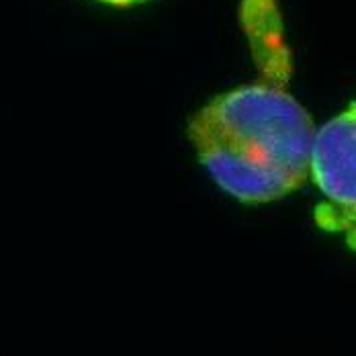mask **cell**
<instances>
[{"label":"cell","instance_id":"obj_1","mask_svg":"<svg viewBox=\"0 0 356 356\" xmlns=\"http://www.w3.org/2000/svg\"><path fill=\"white\" fill-rule=\"evenodd\" d=\"M260 78L221 92L186 125L199 164L244 205H266L307 182L316 123L289 88L293 58L277 0H244L240 10Z\"/></svg>","mask_w":356,"mask_h":356},{"label":"cell","instance_id":"obj_2","mask_svg":"<svg viewBox=\"0 0 356 356\" xmlns=\"http://www.w3.org/2000/svg\"><path fill=\"white\" fill-rule=\"evenodd\" d=\"M307 180L321 195L316 221L321 229L344 234L355 244L356 215V107L350 103L336 117L316 127L309 149Z\"/></svg>","mask_w":356,"mask_h":356},{"label":"cell","instance_id":"obj_3","mask_svg":"<svg viewBox=\"0 0 356 356\" xmlns=\"http://www.w3.org/2000/svg\"><path fill=\"white\" fill-rule=\"evenodd\" d=\"M97 2H103L107 6H115V8H131V6H140L149 0H97Z\"/></svg>","mask_w":356,"mask_h":356}]
</instances>
